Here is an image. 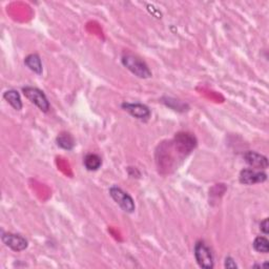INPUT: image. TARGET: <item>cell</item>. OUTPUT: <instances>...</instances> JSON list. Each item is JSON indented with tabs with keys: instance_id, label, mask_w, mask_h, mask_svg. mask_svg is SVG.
I'll return each mask as SVG.
<instances>
[{
	"instance_id": "cell-1",
	"label": "cell",
	"mask_w": 269,
	"mask_h": 269,
	"mask_svg": "<svg viewBox=\"0 0 269 269\" xmlns=\"http://www.w3.org/2000/svg\"><path fill=\"white\" fill-rule=\"evenodd\" d=\"M121 60L122 64L137 77L143 79L152 77V72L151 69L148 68L147 64L137 56H134L132 54H125L122 56Z\"/></svg>"
},
{
	"instance_id": "cell-2",
	"label": "cell",
	"mask_w": 269,
	"mask_h": 269,
	"mask_svg": "<svg viewBox=\"0 0 269 269\" xmlns=\"http://www.w3.org/2000/svg\"><path fill=\"white\" fill-rule=\"evenodd\" d=\"M195 258L199 266L205 269H212L214 267L213 253L204 242H198L195 246Z\"/></svg>"
},
{
	"instance_id": "cell-3",
	"label": "cell",
	"mask_w": 269,
	"mask_h": 269,
	"mask_svg": "<svg viewBox=\"0 0 269 269\" xmlns=\"http://www.w3.org/2000/svg\"><path fill=\"white\" fill-rule=\"evenodd\" d=\"M109 195H111L114 201L120 206L124 212L133 213L135 211V202L133 198L127 193L123 192L120 187L113 186L109 188Z\"/></svg>"
},
{
	"instance_id": "cell-4",
	"label": "cell",
	"mask_w": 269,
	"mask_h": 269,
	"mask_svg": "<svg viewBox=\"0 0 269 269\" xmlns=\"http://www.w3.org/2000/svg\"><path fill=\"white\" fill-rule=\"evenodd\" d=\"M22 92L24 96L28 99L29 101L34 103L37 107L41 109L42 112L46 113L49 109V102L47 100L46 96L44 93L37 87H32V86H25L22 88Z\"/></svg>"
},
{
	"instance_id": "cell-5",
	"label": "cell",
	"mask_w": 269,
	"mask_h": 269,
	"mask_svg": "<svg viewBox=\"0 0 269 269\" xmlns=\"http://www.w3.org/2000/svg\"><path fill=\"white\" fill-rule=\"evenodd\" d=\"M122 108L125 109L133 117L139 119V120L146 121L151 117V111L149 108L141 103H128L124 102L122 103Z\"/></svg>"
},
{
	"instance_id": "cell-6",
	"label": "cell",
	"mask_w": 269,
	"mask_h": 269,
	"mask_svg": "<svg viewBox=\"0 0 269 269\" xmlns=\"http://www.w3.org/2000/svg\"><path fill=\"white\" fill-rule=\"evenodd\" d=\"M1 240L5 246L13 249L14 252H22L27 247V241L20 235L3 234Z\"/></svg>"
},
{
	"instance_id": "cell-7",
	"label": "cell",
	"mask_w": 269,
	"mask_h": 269,
	"mask_svg": "<svg viewBox=\"0 0 269 269\" xmlns=\"http://www.w3.org/2000/svg\"><path fill=\"white\" fill-rule=\"evenodd\" d=\"M267 180V175L263 172H256L254 169H243L240 174V182L245 185H253L256 183H263Z\"/></svg>"
},
{
	"instance_id": "cell-8",
	"label": "cell",
	"mask_w": 269,
	"mask_h": 269,
	"mask_svg": "<svg viewBox=\"0 0 269 269\" xmlns=\"http://www.w3.org/2000/svg\"><path fill=\"white\" fill-rule=\"evenodd\" d=\"M245 161L255 168H267L268 167V160L267 158L263 155L258 154L256 152H247L244 154Z\"/></svg>"
},
{
	"instance_id": "cell-9",
	"label": "cell",
	"mask_w": 269,
	"mask_h": 269,
	"mask_svg": "<svg viewBox=\"0 0 269 269\" xmlns=\"http://www.w3.org/2000/svg\"><path fill=\"white\" fill-rule=\"evenodd\" d=\"M24 64L33 71L34 73L41 75L42 74V63H41V59L37 54H31L28 55L24 59Z\"/></svg>"
},
{
	"instance_id": "cell-10",
	"label": "cell",
	"mask_w": 269,
	"mask_h": 269,
	"mask_svg": "<svg viewBox=\"0 0 269 269\" xmlns=\"http://www.w3.org/2000/svg\"><path fill=\"white\" fill-rule=\"evenodd\" d=\"M3 98L16 109V111H20V109L22 108L21 98L17 91H14V89H9V91H6L3 94Z\"/></svg>"
},
{
	"instance_id": "cell-11",
	"label": "cell",
	"mask_w": 269,
	"mask_h": 269,
	"mask_svg": "<svg viewBox=\"0 0 269 269\" xmlns=\"http://www.w3.org/2000/svg\"><path fill=\"white\" fill-rule=\"evenodd\" d=\"M57 144L66 151H71L75 146V140L71 134L68 133H61L57 137Z\"/></svg>"
},
{
	"instance_id": "cell-12",
	"label": "cell",
	"mask_w": 269,
	"mask_h": 269,
	"mask_svg": "<svg viewBox=\"0 0 269 269\" xmlns=\"http://www.w3.org/2000/svg\"><path fill=\"white\" fill-rule=\"evenodd\" d=\"M101 158L95 154H88L84 158V165L87 171H97L101 166Z\"/></svg>"
},
{
	"instance_id": "cell-13",
	"label": "cell",
	"mask_w": 269,
	"mask_h": 269,
	"mask_svg": "<svg viewBox=\"0 0 269 269\" xmlns=\"http://www.w3.org/2000/svg\"><path fill=\"white\" fill-rule=\"evenodd\" d=\"M253 245L258 253L268 254L269 252V242L265 237H258L254 241Z\"/></svg>"
},
{
	"instance_id": "cell-14",
	"label": "cell",
	"mask_w": 269,
	"mask_h": 269,
	"mask_svg": "<svg viewBox=\"0 0 269 269\" xmlns=\"http://www.w3.org/2000/svg\"><path fill=\"white\" fill-rule=\"evenodd\" d=\"M225 267L229 268V269H236V268H238V265L233 258L227 257L225 259Z\"/></svg>"
},
{
	"instance_id": "cell-15",
	"label": "cell",
	"mask_w": 269,
	"mask_h": 269,
	"mask_svg": "<svg viewBox=\"0 0 269 269\" xmlns=\"http://www.w3.org/2000/svg\"><path fill=\"white\" fill-rule=\"evenodd\" d=\"M260 227H261V231L265 234V235H268L269 233V223H268V219H265V220H263L260 224Z\"/></svg>"
}]
</instances>
